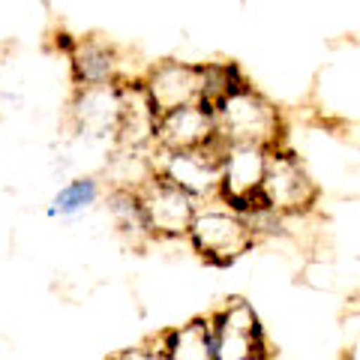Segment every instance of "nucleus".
<instances>
[{
    "mask_svg": "<svg viewBox=\"0 0 360 360\" xmlns=\"http://www.w3.org/2000/svg\"><path fill=\"white\" fill-rule=\"evenodd\" d=\"M213 132L222 144H252L270 150L283 141V115L264 94L243 84L213 108Z\"/></svg>",
    "mask_w": 360,
    "mask_h": 360,
    "instance_id": "f257e3e1",
    "label": "nucleus"
},
{
    "mask_svg": "<svg viewBox=\"0 0 360 360\" xmlns=\"http://www.w3.org/2000/svg\"><path fill=\"white\" fill-rule=\"evenodd\" d=\"M186 240L193 243V250L198 252L201 262H207L213 267H229L240 255L250 252L258 238L243 217L207 201V205L198 207L193 222H189Z\"/></svg>",
    "mask_w": 360,
    "mask_h": 360,
    "instance_id": "f03ea898",
    "label": "nucleus"
},
{
    "mask_svg": "<svg viewBox=\"0 0 360 360\" xmlns=\"http://www.w3.org/2000/svg\"><path fill=\"white\" fill-rule=\"evenodd\" d=\"M315 201H319V186L297 156L283 148H270L262 186H258V207L279 219H288L312 210Z\"/></svg>",
    "mask_w": 360,
    "mask_h": 360,
    "instance_id": "7ed1b4c3",
    "label": "nucleus"
},
{
    "mask_svg": "<svg viewBox=\"0 0 360 360\" xmlns=\"http://www.w3.org/2000/svg\"><path fill=\"white\" fill-rule=\"evenodd\" d=\"M225 144L213 139L210 144L198 150H184V153H153L156 174L177 186L180 193L195 198L198 205L217 201L219 189V162H222Z\"/></svg>",
    "mask_w": 360,
    "mask_h": 360,
    "instance_id": "20e7f679",
    "label": "nucleus"
},
{
    "mask_svg": "<svg viewBox=\"0 0 360 360\" xmlns=\"http://www.w3.org/2000/svg\"><path fill=\"white\" fill-rule=\"evenodd\" d=\"M207 321L213 360H246L255 354H267L264 328L258 321V312L243 297L225 300L219 309L207 315Z\"/></svg>",
    "mask_w": 360,
    "mask_h": 360,
    "instance_id": "39448f33",
    "label": "nucleus"
},
{
    "mask_svg": "<svg viewBox=\"0 0 360 360\" xmlns=\"http://www.w3.org/2000/svg\"><path fill=\"white\" fill-rule=\"evenodd\" d=\"M139 210H141V222L150 240H177L186 238L189 222L198 213V201L189 198L186 193H180L177 186H172L168 180L160 174H153L148 186H141L139 193Z\"/></svg>",
    "mask_w": 360,
    "mask_h": 360,
    "instance_id": "423d86ee",
    "label": "nucleus"
},
{
    "mask_svg": "<svg viewBox=\"0 0 360 360\" xmlns=\"http://www.w3.org/2000/svg\"><path fill=\"white\" fill-rule=\"evenodd\" d=\"M267 150L252 144H225L219 162V189L217 201L222 207L246 217L258 207V186L264 177Z\"/></svg>",
    "mask_w": 360,
    "mask_h": 360,
    "instance_id": "0eeeda50",
    "label": "nucleus"
},
{
    "mask_svg": "<svg viewBox=\"0 0 360 360\" xmlns=\"http://www.w3.org/2000/svg\"><path fill=\"white\" fill-rule=\"evenodd\" d=\"M139 82H141L156 115L201 103V63L160 60V63H153Z\"/></svg>",
    "mask_w": 360,
    "mask_h": 360,
    "instance_id": "6e6552de",
    "label": "nucleus"
},
{
    "mask_svg": "<svg viewBox=\"0 0 360 360\" xmlns=\"http://www.w3.org/2000/svg\"><path fill=\"white\" fill-rule=\"evenodd\" d=\"M217 139L213 132V115L205 105L174 108L156 117L153 132V153H184L198 150Z\"/></svg>",
    "mask_w": 360,
    "mask_h": 360,
    "instance_id": "1a4fd4ad",
    "label": "nucleus"
},
{
    "mask_svg": "<svg viewBox=\"0 0 360 360\" xmlns=\"http://www.w3.org/2000/svg\"><path fill=\"white\" fill-rule=\"evenodd\" d=\"M156 111L139 78L120 82V111L115 127V148L120 150H153Z\"/></svg>",
    "mask_w": 360,
    "mask_h": 360,
    "instance_id": "9d476101",
    "label": "nucleus"
},
{
    "mask_svg": "<svg viewBox=\"0 0 360 360\" xmlns=\"http://www.w3.org/2000/svg\"><path fill=\"white\" fill-rule=\"evenodd\" d=\"M120 54L103 37H84L70 45V72L75 87H103L120 84Z\"/></svg>",
    "mask_w": 360,
    "mask_h": 360,
    "instance_id": "9b49d317",
    "label": "nucleus"
},
{
    "mask_svg": "<svg viewBox=\"0 0 360 360\" xmlns=\"http://www.w3.org/2000/svg\"><path fill=\"white\" fill-rule=\"evenodd\" d=\"M120 111V84H103V87H75L70 117L75 129L90 139L115 135Z\"/></svg>",
    "mask_w": 360,
    "mask_h": 360,
    "instance_id": "f8f14e48",
    "label": "nucleus"
},
{
    "mask_svg": "<svg viewBox=\"0 0 360 360\" xmlns=\"http://www.w3.org/2000/svg\"><path fill=\"white\" fill-rule=\"evenodd\" d=\"M160 345L168 360H213V342H210V321L193 319L180 328L160 333Z\"/></svg>",
    "mask_w": 360,
    "mask_h": 360,
    "instance_id": "ddd939ff",
    "label": "nucleus"
},
{
    "mask_svg": "<svg viewBox=\"0 0 360 360\" xmlns=\"http://www.w3.org/2000/svg\"><path fill=\"white\" fill-rule=\"evenodd\" d=\"M156 174L153 165V150H120L115 148L108 156L105 177L111 189H127V193H139L148 186Z\"/></svg>",
    "mask_w": 360,
    "mask_h": 360,
    "instance_id": "4468645a",
    "label": "nucleus"
},
{
    "mask_svg": "<svg viewBox=\"0 0 360 360\" xmlns=\"http://www.w3.org/2000/svg\"><path fill=\"white\" fill-rule=\"evenodd\" d=\"M99 193H103V186H99L96 177H75L54 195L49 213L51 217H78V213H84L96 205Z\"/></svg>",
    "mask_w": 360,
    "mask_h": 360,
    "instance_id": "2eb2a0df",
    "label": "nucleus"
},
{
    "mask_svg": "<svg viewBox=\"0 0 360 360\" xmlns=\"http://www.w3.org/2000/svg\"><path fill=\"white\" fill-rule=\"evenodd\" d=\"M108 217L111 222H115V229L123 234V238H148V231H144V222H141V210H139V198H135V193H127V189H111L108 198Z\"/></svg>",
    "mask_w": 360,
    "mask_h": 360,
    "instance_id": "dca6fc26",
    "label": "nucleus"
},
{
    "mask_svg": "<svg viewBox=\"0 0 360 360\" xmlns=\"http://www.w3.org/2000/svg\"><path fill=\"white\" fill-rule=\"evenodd\" d=\"M108 360H168V357H165L162 345H160V336H156V340L139 342V345H132V348H123V352L111 354Z\"/></svg>",
    "mask_w": 360,
    "mask_h": 360,
    "instance_id": "f3484780",
    "label": "nucleus"
},
{
    "mask_svg": "<svg viewBox=\"0 0 360 360\" xmlns=\"http://www.w3.org/2000/svg\"><path fill=\"white\" fill-rule=\"evenodd\" d=\"M246 360H270V354H255V357H246Z\"/></svg>",
    "mask_w": 360,
    "mask_h": 360,
    "instance_id": "a211bd4d",
    "label": "nucleus"
}]
</instances>
